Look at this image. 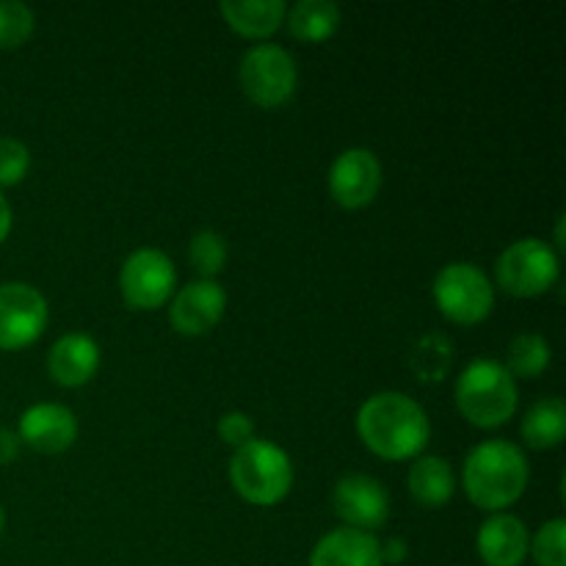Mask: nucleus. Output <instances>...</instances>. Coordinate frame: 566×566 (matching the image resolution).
I'll list each match as a JSON object with an SVG mask.
<instances>
[{
	"instance_id": "f8f14e48",
	"label": "nucleus",
	"mask_w": 566,
	"mask_h": 566,
	"mask_svg": "<svg viewBox=\"0 0 566 566\" xmlns=\"http://www.w3.org/2000/svg\"><path fill=\"white\" fill-rule=\"evenodd\" d=\"M227 310V293L216 280H193L175 293L169 307L171 326L186 337L208 335Z\"/></svg>"
},
{
	"instance_id": "9d476101",
	"label": "nucleus",
	"mask_w": 566,
	"mask_h": 566,
	"mask_svg": "<svg viewBox=\"0 0 566 566\" xmlns=\"http://www.w3.org/2000/svg\"><path fill=\"white\" fill-rule=\"evenodd\" d=\"M332 506L348 528L368 531V534L390 520V495L385 484L365 473H348L337 479L332 490Z\"/></svg>"
},
{
	"instance_id": "423d86ee",
	"label": "nucleus",
	"mask_w": 566,
	"mask_h": 566,
	"mask_svg": "<svg viewBox=\"0 0 566 566\" xmlns=\"http://www.w3.org/2000/svg\"><path fill=\"white\" fill-rule=\"evenodd\" d=\"M558 274H562L558 252L536 235L509 243L495 260L497 282L512 296H539L556 285Z\"/></svg>"
},
{
	"instance_id": "6e6552de",
	"label": "nucleus",
	"mask_w": 566,
	"mask_h": 566,
	"mask_svg": "<svg viewBox=\"0 0 566 566\" xmlns=\"http://www.w3.org/2000/svg\"><path fill=\"white\" fill-rule=\"evenodd\" d=\"M177 271L164 249L142 247L125 258L119 269V291L136 310H155L175 293Z\"/></svg>"
},
{
	"instance_id": "5701e85b",
	"label": "nucleus",
	"mask_w": 566,
	"mask_h": 566,
	"mask_svg": "<svg viewBox=\"0 0 566 566\" xmlns=\"http://www.w3.org/2000/svg\"><path fill=\"white\" fill-rule=\"evenodd\" d=\"M36 28L33 9L22 0H0V48L14 50L31 39Z\"/></svg>"
},
{
	"instance_id": "f257e3e1",
	"label": "nucleus",
	"mask_w": 566,
	"mask_h": 566,
	"mask_svg": "<svg viewBox=\"0 0 566 566\" xmlns=\"http://www.w3.org/2000/svg\"><path fill=\"white\" fill-rule=\"evenodd\" d=\"M357 434L376 457L401 462L418 457L429 446L431 420L407 392L381 390L359 407Z\"/></svg>"
},
{
	"instance_id": "7ed1b4c3",
	"label": "nucleus",
	"mask_w": 566,
	"mask_h": 566,
	"mask_svg": "<svg viewBox=\"0 0 566 566\" xmlns=\"http://www.w3.org/2000/svg\"><path fill=\"white\" fill-rule=\"evenodd\" d=\"M459 412L479 429H497L517 412V379L503 368V363L479 357L462 368L453 387Z\"/></svg>"
},
{
	"instance_id": "ddd939ff",
	"label": "nucleus",
	"mask_w": 566,
	"mask_h": 566,
	"mask_svg": "<svg viewBox=\"0 0 566 566\" xmlns=\"http://www.w3.org/2000/svg\"><path fill=\"white\" fill-rule=\"evenodd\" d=\"M17 437L39 453H64L77 440V418L64 403H33L20 415Z\"/></svg>"
},
{
	"instance_id": "412c9836",
	"label": "nucleus",
	"mask_w": 566,
	"mask_h": 566,
	"mask_svg": "<svg viewBox=\"0 0 566 566\" xmlns=\"http://www.w3.org/2000/svg\"><path fill=\"white\" fill-rule=\"evenodd\" d=\"M553 348L545 335L539 332H520L512 337L506 348V365L503 368L514 376V379H536L551 368Z\"/></svg>"
},
{
	"instance_id": "a211bd4d",
	"label": "nucleus",
	"mask_w": 566,
	"mask_h": 566,
	"mask_svg": "<svg viewBox=\"0 0 566 566\" xmlns=\"http://www.w3.org/2000/svg\"><path fill=\"white\" fill-rule=\"evenodd\" d=\"M221 14L243 36H271L285 22V0H221Z\"/></svg>"
},
{
	"instance_id": "f03ea898",
	"label": "nucleus",
	"mask_w": 566,
	"mask_h": 566,
	"mask_svg": "<svg viewBox=\"0 0 566 566\" xmlns=\"http://www.w3.org/2000/svg\"><path fill=\"white\" fill-rule=\"evenodd\" d=\"M531 468L523 448L512 440H484L470 448L462 464V484L470 501L484 512L514 506L528 486Z\"/></svg>"
},
{
	"instance_id": "0eeeda50",
	"label": "nucleus",
	"mask_w": 566,
	"mask_h": 566,
	"mask_svg": "<svg viewBox=\"0 0 566 566\" xmlns=\"http://www.w3.org/2000/svg\"><path fill=\"white\" fill-rule=\"evenodd\" d=\"M238 81L243 94L260 108H276L296 92L298 70L293 55L282 44H252L238 64Z\"/></svg>"
},
{
	"instance_id": "20e7f679",
	"label": "nucleus",
	"mask_w": 566,
	"mask_h": 566,
	"mask_svg": "<svg viewBox=\"0 0 566 566\" xmlns=\"http://www.w3.org/2000/svg\"><path fill=\"white\" fill-rule=\"evenodd\" d=\"M230 484L243 501L254 506H274L285 501L293 486V462L276 442L254 437L235 448L230 459Z\"/></svg>"
},
{
	"instance_id": "cd10ccee",
	"label": "nucleus",
	"mask_w": 566,
	"mask_h": 566,
	"mask_svg": "<svg viewBox=\"0 0 566 566\" xmlns=\"http://www.w3.org/2000/svg\"><path fill=\"white\" fill-rule=\"evenodd\" d=\"M20 453V437L9 429H0V468L11 464Z\"/></svg>"
},
{
	"instance_id": "f3484780",
	"label": "nucleus",
	"mask_w": 566,
	"mask_h": 566,
	"mask_svg": "<svg viewBox=\"0 0 566 566\" xmlns=\"http://www.w3.org/2000/svg\"><path fill=\"white\" fill-rule=\"evenodd\" d=\"M407 490L420 506H446L457 490V475L446 457H418L407 473Z\"/></svg>"
},
{
	"instance_id": "4468645a",
	"label": "nucleus",
	"mask_w": 566,
	"mask_h": 566,
	"mask_svg": "<svg viewBox=\"0 0 566 566\" xmlns=\"http://www.w3.org/2000/svg\"><path fill=\"white\" fill-rule=\"evenodd\" d=\"M528 525L517 514L495 512L481 523L475 547L486 566H523L528 556Z\"/></svg>"
},
{
	"instance_id": "2eb2a0df",
	"label": "nucleus",
	"mask_w": 566,
	"mask_h": 566,
	"mask_svg": "<svg viewBox=\"0 0 566 566\" xmlns=\"http://www.w3.org/2000/svg\"><path fill=\"white\" fill-rule=\"evenodd\" d=\"M48 370L64 387H81L99 370V346L86 332H66L50 346Z\"/></svg>"
},
{
	"instance_id": "c756f323",
	"label": "nucleus",
	"mask_w": 566,
	"mask_h": 566,
	"mask_svg": "<svg viewBox=\"0 0 566 566\" xmlns=\"http://www.w3.org/2000/svg\"><path fill=\"white\" fill-rule=\"evenodd\" d=\"M3 525H6V512L3 506H0V534H3Z\"/></svg>"
},
{
	"instance_id": "c85d7f7f",
	"label": "nucleus",
	"mask_w": 566,
	"mask_h": 566,
	"mask_svg": "<svg viewBox=\"0 0 566 566\" xmlns=\"http://www.w3.org/2000/svg\"><path fill=\"white\" fill-rule=\"evenodd\" d=\"M11 221H14V216H11V205H9V199L3 197V191H0V243L9 238Z\"/></svg>"
},
{
	"instance_id": "b1692460",
	"label": "nucleus",
	"mask_w": 566,
	"mask_h": 566,
	"mask_svg": "<svg viewBox=\"0 0 566 566\" xmlns=\"http://www.w3.org/2000/svg\"><path fill=\"white\" fill-rule=\"evenodd\" d=\"M539 566H566V520H547L528 545Z\"/></svg>"
},
{
	"instance_id": "4be33fe9",
	"label": "nucleus",
	"mask_w": 566,
	"mask_h": 566,
	"mask_svg": "<svg viewBox=\"0 0 566 566\" xmlns=\"http://www.w3.org/2000/svg\"><path fill=\"white\" fill-rule=\"evenodd\" d=\"M188 258H191L193 269L202 274V280H213L227 265V258H230L227 238L216 230L197 232L191 238V247H188Z\"/></svg>"
},
{
	"instance_id": "1a4fd4ad",
	"label": "nucleus",
	"mask_w": 566,
	"mask_h": 566,
	"mask_svg": "<svg viewBox=\"0 0 566 566\" xmlns=\"http://www.w3.org/2000/svg\"><path fill=\"white\" fill-rule=\"evenodd\" d=\"M48 326V298L28 282H0V348L17 352Z\"/></svg>"
},
{
	"instance_id": "aec40b11",
	"label": "nucleus",
	"mask_w": 566,
	"mask_h": 566,
	"mask_svg": "<svg viewBox=\"0 0 566 566\" xmlns=\"http://www.w3.org/2000/svg\"><path fill=\"white\" fill-rule=\"evenodd\" d=\"M285 20L302 42H324L340 28V6L335 0H296L285 11Z\"/></svg>"
},
{
	"instance_id": "9b49d317",
	"label": "nucleus",
	"mask_w": 566,
	"mask_h": 566,
	"mask_svg": "<svg viewBox=\"0 0 566 566\" xmlns=\"http://www.w3.org/2000/svg\"><path fill=\"white\" fill-rule=\"evenodd\" d=\"M381 188V164L365 147L343 149L329 166V193L340 208L357 210L376 199Z\"/></svg>"
},
{
	"instance_id": "39448f33",
	"label": "nucleus",
	"mask_w": 566,
	"mask_h": 566,
	"mask_svg": "<svg viewBox=\"0 0 566 566\" xmlns=\"http://www.w3.org/2000/svg\"><path fill=\"white\" fill-rule=\"evenodd\" d=\"M431 293H434V302L442 315L462 326L479 324L495 307V287H492L490 276L468 260L442 265L437 271Z\"/></svg>"
},
{
	"instance_id": "6ab92c4d",
	"label": "nucleus",
	"mask_w": 566,
	"mask_h": 566,
	"mask_svg": "<svg viewBox=\"0 0 566 566\" xmlns=\"http://www.w3.org/2000/svg\"><path fill=\"white\" fill-rule=\"evenodd\" d=\"M520 434L536 451L562 446L566 437V403L562 396H547L531 403L520 423Z\"/></svg>"
},
{
	"instance_id": "a878e982",
	"label": "nucleus",
	"mask_w": 566,
	"mask_h": 566,
	"mask_svg": "<svg viewBox=\"0 0 566 566\" xmlns=\"http://www.w3.org/2000/svg\"><path fill=\"white\" fill-rule=\"evenodd\" d=\"M219 437L232 448H241L247 442H252L254 437V420L252 415L241 412V409H232V412H224L219 418Z\"/></svg>"
},
{
	"instance_id": "393cba45",
	"label": "nucleus",
	"mask_w": 566,
	"mask_h": 566,
	"mask_svg": "<svg viewBox=\"0 0 566 566\" xmlns=\"http://www.w3.org/2000/svg\"><path fill=\"white\" fill-rule=\"evenodd\" d=\"M31 169V149L20 138H0V188L17 186Z\"/></svg>"
},
{
	"instance_id": "bb28decb",
	"label": "nucleus",
	"mask_w": 566,
	"mask_h": 566,
	"mask_svg": "<svg viewBox=\"0 0 566 566\" xmlns=\"http://www.w3.org/2000/svg\"><path fill=\"white\" fill-rule=\"evenodd\" d=\"M379 553H381V564H401L407 558L409 547L407 542L398 539V536H390L387 542H379Z\"/></svg>"
},
{
	"instance_id": "dca6fc26",
	"label": "nucleus",
	"mask_w": 566,
	"mask_h": 566,
	"mask_svg": "<svg viewBox=\"0 0 566 566\" xmlns=\"http://www.w3.org/2000/svg\"><path fill=\"white\" fill-rule=\"evenodd\" d=\"M310 566H385L381 564L379 539L368 531L340 528L329 531L315 542L310 553Z\"/></svg>"
}]
</instances>
